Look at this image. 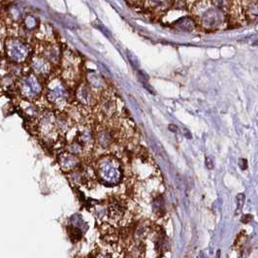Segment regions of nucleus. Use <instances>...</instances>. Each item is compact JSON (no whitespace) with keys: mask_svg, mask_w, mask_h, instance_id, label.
Masks as SVG:
<instances>
[{"mask_svg":"<svg viewBox=\"0 0 258 258\" xmlns=\"http://www.w3.org/2000/svg\"><path fill=\"white\" fill-rule=\"evenodd\" d=\"M242 9L246 19L255 20L258 18V0H245Z\"/></svg>","mask_w":258,"mask_h":258,"instance_id":"nucleus-8","label":"nucleus"},{"mask_svg":"<svg viewBox=\"0 0 258 258\" xmlns=\"http://www.w3.org/2000/svg\"><path fill=\"white\" fill-rule=\"evenodd\" d=\"M79 164L78 158L72 153H64L61 156V165L64 170H73Z\"/></svg>","mask_w":258,"mask_h":258,"instance_id":"nucleus-9","label":"nucleus"},{"mask_svg":"<svg viewBox=\"0 0 258 258\" xmlns=\"http://www.w3.org/2000/svg\"><path fill=\"white\" fill-rule=\"evenodd\" d=\"M19 85L22 94L29 99L36 98L42 89L38 79L33 74H28L22 77Z\"/></svg>","mask_w":258,"mask_h":258,"instance_id":"nucleus-4","label":"nucleus"},{"mask_svg":"<svg viewBox=\"0 0 258 258\" xmlns=\"http://www.w3.org/2000/svg\"><path fill=\"white\" fill-rule=\"evenodd\" d=\"M239 165H240L241 169L246 170L248 168V161H247V159L246 158H241L239 160Z\"/></svg>","mask_w":258,"mask_h":258,"instance_id":"nucleus-15","label":"nucleus"},{"mask_svg":"<svg viewBox=\"0 0 258 258\" xmlns=\"http://www.w3.org/2000/svg\"><path fill=\"white\" fill-rule=\"evenodd\" d=\"M47 96L50 101L56 102L57 104H61L62 102H64L65 99L67 98V91L60 81L56 80L55 82L54 80V82L49 86Z\"/></svg>","mask_w":258,"mask_h":258,"instance_id":"nucleus-5","label":"nucleus"},{"mask_svg":"<svg viewBox=\"0 0 258 258\" xmlns=\"http://www.w3.org/2000/svg\"><path fill=\"white\" fill-rule=\"evenodd\" d=\"M252 219H253V215H244L242 216V222H244V223H248Z\"/></svg>","mask_w":258,"mask_h":258,"instance_id":"nucleus-16","label":"nucleus"},{"mask_svg":"<svg viewBox=\"0 0 258 258\" xmlns=\"http://www.w3.org/2000/svg\"><path fill=\"white\" fill-rule=\"evenodd\" d=\"M69 230V237L71 239L72 242H78L80 241V239L82 238L83 236V232L81 230L80 227H77V226H70L68 228Z\"/></svg>","mask_w":258,"mask_h":258,"instance_id":"nucleus-12","label":"nucleus"},{"mask_svg":"<svg viewBox=\"0 0 258 258\" xmlns=\"http://www.w3.org/2000/svg\"><path fill=\"white\" fill-rule=\"evenodd\" d=\"M247 239H248L247 234H246L245 232H241V233L238 235V237H237V239H236V241H235V247H236V249L241 250V249L244 247V245L246 244Z\"/></svg>","mask_w":258,"mask_h":258,"instance_id":"nucleus-13","label":"nucleus"},{"mask_svg":"<svg viewBox=\"0 0 258 258\" xmlns=\"http://www.w3.org/2000/svg\"><path fill=\"white\" fill-rule=\"evenodd\" d=\"M97 173L102 183L108 186L117 185L122 179V169L118 160L113 157H103L97 164Z\"/></svg>","mask_w":258,"mask_h":258,"instance_id":"nucleus-2","label":"nucleus"},{"mask_svg":"<svg viewBox=\"0 0 258 258\" xmlns=\"http://www.w3.org/2000/svg\"><path fill=\"white\" fill-rule=\"evenodd\" d=\"M5 51L8 59L17 64L25 62L30 56L29 46L18 38H8L5 43Z\"/></svg>","mask_w":258,"mask_h":258,"instance_id":"nucleus-3","label":"nucleus"},{"mask_svg":"<svg viewBox=\"0 0 258 258\" xmlns=\"http://www.w3.org/2000/svg\"><path fill=\"white\" fill-rule=\"evenodd\" d=\"M148 6L155 11H165L171 6L172 0H146Z\"/></svg>","mask_w":258,"mask_h":258,"instance_id":"nucleus-10","label":"nucleus"},{"mask_svg":"<svg viewBox=\"0 0 258 258\" xmlns=\"http://www.w3.org/2000/svg\"><path fill=\"white\" fill-rule=\"evenodd\" d=\"M22 26L25 30L27 31H31L36 29L39 26V22L38 20L31 15H27L24 18H22Z\"/></svg>","mask_w":258,"mask_h":258,"instance_id":"nucleus-11","label":"nucleus"},{"mask_svg":"<svg viewBox=\"0 0 258 258\" xmlns=\"http://www.w3.org/2000/svg\"><path fill=\"white\" fill-rule=\"evenodd\" d=\"M108 212L112 219L120 220L126 214V205L121 200L113 201L108 207Z\"/></svg>","mask_w":258,"mask_h":258,"instance_id":"nucleus-7","label":"nucleus"},{"mask_svg":"<svg viewBox=\"0 0 258 258\" xmlns=\"http://www.w3.org/2000/svg\"><path fill=\"white\" fill-rule=\"evenodd\" d=\"M130 1H132V2H137V1H139V0H130Z\"/></svg>","mask_w":258,"mask_h":258,"instance_id":"nucleus-17","label":"nucleus"},{"mask_svg":"<svg viewBox=\"0 0 258 258\" xmlns=\"http://www.w3.org/2000/svg\"><path fill=\"white\" fill-rule=\"evenodd\" d=\"M31 68L37 75H47L51 70L50 61L45 57H33L31 59Z\"/></svg>","mask_w":258,"mask_h":258,"instance_id":"nucleus-6","label":"nucleus"},{"mask_svg":"<svg viewBox=\"0 0 258 258\" xmlns=\"http://www.w3.org/2000/svg\"><path fill=\"white\" fill-rule=\"evenodd\" d=\"M196 18L203 28L216 30L227 22L226 12L215 6L210 0H202L196 6Z\"/></svg>","mask_w":258,"mask_h":258,"instance_id":"nucleus-1","label":"nucleus"},{"mask_svg":"<svg viewBox=\"0 0 258 258\" xmlns=\"http://www.w3.org/2000/svg\"><path fill=\"white\" fill-rule=\"evenodd\" d=\"M244 203H245V195H244V194H239V195L237 196V204H238L237 212H239V211L243 208Z\"/></svg>","mask_w":258,"mask_h":258,"instance_id":"nucleus-14","label":"nucleus"}]
</instances>
